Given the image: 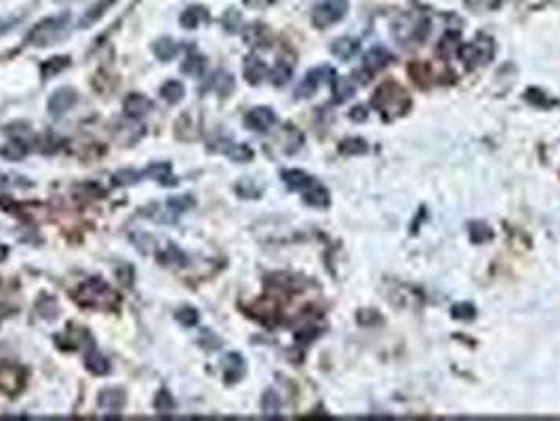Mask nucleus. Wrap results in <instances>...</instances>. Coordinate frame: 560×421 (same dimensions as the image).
Here are the masks:
<instances>
[{
  "mask_svg": "<svg viewBox=\"0 0 560 421\" xmlns=\"http://www.w3.org/2000/svg\"><path fill=\"white\" fill-rule=\"evenodd\" d=\"M116 0H97L95 4H91L86 11H84V15L80 17V28H91L93 23H97L105 13H108V8L114 4Z\"/></svg>",
  "mask_w": 560,
  "mask_h": 421,
  "instance_id": "a211bd4d",
  "label": "nucleus"
},
{
  "mask_svg": "<svg viewBox=\"0 0 560 421\" xmlns=\"http://www.w3.org/2000/svg\"><path fill=\"white\" fill-rule=\"evenodd\" d=\"M25 152H28V148H25L21 142H11V144H6V146L0 150V156H4V158H8V161H19V158L25 156Z\"/></svg>",
  "mask_w": 560,
  "mask_h": 421,
  "instance_id": "c85d7f7f",
  "label": "nucleus"
},
{
  "mask_svg": "<svg viewBox=\"0 0 560 421\" xmlns=\"http://www.w3.org/2000/svg\"><path fill=\"white\" fill-rule=\"evenodd\" d=\"M468 2L474 4V6H486V8H493V6H497L499 0H468Z\"/></svg>",
  "mask_w": 560,
  "mask_h": 421,
  "instance_id": "e433bc0d",
  "label": "nucleus"
},
{
  "mask_svg": "<svg viewBox=\"0 0 560 421\" xmlns=\"http://www.w3.org/2000/svg\"><path fill=\"white\" fill-rule=\"evenodd\" d=\"M192 204H194V198H192V196H185V198L181 196V198H171V200L166 202V209H168L171 213L179 215V213L188 211Z\"/></svg>",
  "mask_w": 560,
  "mask_h": 421,
  "instance_id": "2f4dec72",
  "label": "nucleus"
},
{
  "mask_svg": "<svg viewBox=\"0 0 560 421\" xmlns=\"http://www.w3.org/2000/svg\"><path fill=\"white\" fill-rule=\"evenodd\" d=\"M215 88L219 91V95H230V91L234 88V79L228 72H219L215 74Z\"/></svg>",
  "mask_w": 560,
  "mask_h": 421,
  "instance_id": "473e14b6",
  "label": "nucleus"
},
{
  "mask_svg": "<svg viewBox=\"0 0 560 421\" xmlns=\"http://www.w3.org/2000/svg\"><path fill=\"white\" fill-rule=\"evenodd\" d=\"M333 81H335V72H333L331 68H316V70H310V72L304 76V81L299 83V86H297L295 95H297V99H308V97H312V95L319 91L320 84L333 83Z\"/></svg>",
  "mask_w": 560,
  "mask_h": 421,
  "instance_id": "423d86ee",
  "label": "nucleus"
},
{
  "mask_svg": "<svg viewBox=\"0 0 560 421\" xmlns=\"http://www.w3.org/2000/svg\"><path fill=\"white\" fill-rule=\"evenodd\" d=\"M70 23V13H59L53 17H47L38 21L25 36V42L32 47H47L59 40L66 32V25Z\"/></svg>",
  "mask_w": 560,
  "mask_h": 421,
  "instance_id": "f03ea898",
  "label": "nucleus"
},
{
  "mask_svg": "<svg viewBox=\"0 0 560 421\" xmlns=\"http://www.w3.org/2000/svg\"><path fill=\"white\" fill-rule=\"evenodd\" d=\"M373 105L379 110V114L386 120H392V118H399L402 114H406L411 99L404 93V88L396 83H384L377 88V93L373 95Z\"/></svg>",
  "mask_w": 560,
  "mask_h": 421,
  "instance_id": "f257e3e1",
  "label": "nucleus"
},
{
  "mask_svg": "<svg viewBox=\"0 0 560 421\" xmlns=\"http://www.w3.org/2000/svg\"><path fill=\"white\" fill-rule=\"evenodd\" d=\"M6 255H8L6 245H2V243H0V261H4V259H6Z\"/></svg>",
  "mask_w": 560,
  "mask_h": 421,
  "instance_id": "4c0bfd02",
  "label": "nucleus"
},
{
  "mask_svg": "<svg viewBox=\"0 0 560 421\" xmlns=\"http://www.w3.org/2000/svg\"><path fill=\"white\" fill-rule=\"evenodd\" d=\"M80 301L91 308H110L114 306V293L101 278H88L80 287Z\"/></svg>",
  "mask_w": 560,
  "mask_h": 421,
  "instance_id": "20e7f679",
  "label": "nucleus"
},
{
  "mask_svg": "<svg viewBox=\"0 0 560 421\" xmlns=\"http://www.w3.org/2000/svg\"><path fill=\"white\" fill-rule=\"evenodd\" d=\"M84 367L93 373V375H108L110 373V362L103 354H99V350L91 343L84 352Z\"/></svg>",
  "mask_w": 560,
  "mask_h": 421,
  "instance_id": "2eb2a0df",
  "label": "nucleus"
},
{
  "mask_svg": "<svg viewBox=\"0 0 560 421\" xmlns=\"http://www.w3.org/2000/svg\"><path fill=\"white\" fill-rule=\"evenodd\" d=\"M125 403H127V396L122 388H105L99 392V398H97V405L105 415H118L125 409Z\"/></svg>",
  "mask_w": 560,
  "mask_h": 421,
  "instance_id": "9d476101",
  "label": "nucleus"
},
{
  "mask_svg": "<svg viewBox=\"0 0 560 421\" xmlns=\"http://www.w3.org/2000/svg\"><path fill=\"white\" fill-rule=\"evenodd\" d=\"M457 53H459V57L464 59V64H466L468 68L484 66V64H488V62L493 59V55H495V42H493V38L480 34V36H476V38L472 40V42L459 45Z\"/></svg>",
  "mask_w": 560,
  "mask_h": 421,
  "instance_id": "7ed1b4c3",
  "label": "nucleus"
},
{
  "mask_svg": "<svg viewBox=\"0 0 560 421\" xmlns=\"http://www.w3.org/2000/svg\"><path fill=\"white\" fill-rule=\"evenodd\" d=\"M261 409L268 417H274L280 413V396L274 390H268L261 398Z\"/></svg>",
  "mask_w": 560,
  "mask_h": 421,
  "instance_id": "bb28decb",
  "label": "nucleus"
},
{
  "mask_svg": "<svg viewBox=\"0 0 560 421\" xmlns=\"http://www.w3.org/2000/svg\"><path fill=\"white\" fill-rule=\"evenodd\" d=\"M207 21H209V13H207V8H205V6H196V4L188 6V8L179 15V23H181V28H185V30H196V28L205 25Z\"/></svg>",
  "mask_w": 560,
  "mask_h": 421,
  "instance_id": "4468645a",
  "label": "nucleus"
},
{
  "mask_svg": "<svg viewBox=\"0 0 560 421\" xmlns=\"http://www.w3.org/2000/svg\"><path fill=\"white\" fill-rule=\"evenodd\" d=\"M304 200L310 204V207H319V209H324V207H328V202H331V196H328V190L324 188V185H320L319 181L310 188V190H306L304 192Z\"/></svg>",
  "mask_w": 560,
  "mask_h": 421,
  "instance_id": "6ab92c4d",
  "label": "nucleus"
},
{
  "mask_svg": "<svg viewBox=\"0 0 560 421\" xmlns=\"http://www.w3.org/2000/svg\"><path fill=\"white\" fill-rule=\"evenodd\" d=\"M152 51H154V55L159 57L160 62H171L179 53V47H177V42L173 38H159L152 45Z\"/></svg>",
  "mask_w": 560,
  "mask_h": 421,
  "instance_id": "412c9836",
  "label": "nucleus"
},
{
  "mask_svg": "<svg viewBox=\"0 0 560 421\" xmlns=\"http://www.w3.org/2000/svg\"><path fill=\"white\" fill-rule=\"evenodd\" d=\"M333 99L337 101V103H343V101H348L352 95H354V84H352V81H348V79H337L335 76V81H333Z\"/></svg>",
  "mask_w": 560,
  "mask_h": 421,
  "instance_id": "a878e982",
  "label": "nucleus"
},
{
  "mask_svg": "<svg viewBox=\"0 0 560 421\" xmlns=\"http://www.w3.org/2000/svg\"><path fill=\"white\" fill-rule=\"evenodd\" d=\"M68 66H70V57H66V55H55V57H51L49 62H45V64L40 66L42 79H53V76H57L59 72H64Z\"/></svg>",
  "mask_w": 560,
  "mask_h": 421,
  "instance_id": "4be33fe9",
  "label": "nucleus"
},
{
  "mask_svg": "<svg viewBox=\"0 0 560 421\" xmlns=\"http://www.w3.org/2000/svg\"><path fill=\"white\" fill-rule=\"evenodd\" d=\"M177 321L183 325V327H196L198 325V312L194 308H181L177 312Z\"/></svg>",
  "mask_w": 560,
  "mask_h": 421,
  "instance_id": "72a5a7b5",
  "label": "nucleus"
},
{
  "mask_svg": "<svg viewBox=\"0 0 560 421\" xmlns=\"http://www.w3.org/2000/svg\"><path fill=\"white\" fill-rule=\"evenodd\" d=\"M339 152H341V154H365V152H367V142H365V139H358V137L345 139V142L339 146Z\"/></svg>",
  "mask_w": 560,
  "mask_h": 421,
  "instance_id": "c756f323",
  "label": "nucleus"
},
{
  "mask_svg": "<svg viewBox=\"0 0 560 421\" xmlns=\"http://www.w3.org/2000/svg\"><path fill=\"white\" fill-rule=\"evenodd\" d=\"M205 70H207V59L202 55H198V53H190L183 59V64H181V72L188 74V76H194V79L202 76Z\"/></svg>",
  "mask_w": 560,
  "mask_h": 421,
  "instance_id": "aec40b11",
  "label": "nucleus"
},
{
  "mask_svg": "<svg viewBox=\"0 0 560 421\" xmlns=\"http://www.w3.org/2000/svg\"><path fill=\"white\" fill-rule=\"evenodd\" d=\"M183 95H185V86L179 81H166L160 86V97L166 103H179L183 99Z\"/></svg>",
  "mask_w": 560,
  "mask_h": 421,
  "instance_id": "5701e85b",
  "label": "nucleus"
},
{
  "mask_svg": "<svg viewBox=\"0 0 560 421\" xmlns=\"http://www.w3.org/2000/svg\"><path fill=\"white\" fill-rule=\"evenodd\" d=\"M152 108H154L152 99L146 97L144 93H131V95L125 99V103H122L125 114H127L129 118H133V120L146 118V116L152 112Z\"/></svg>",
  "mask_w": 560,
  "mask_h": 421,
  "instance_id": "9b49d317",
  "label": "nucleus"
},
{
  "mask_svg": "<svg viewBox=\"0 0 560 421\" xmlns=\"http://www.w3.org/2000/svg\"><path fill=\"white\" fill-rule=\"evenodd\" d=\"M348 13V0H319L312 8V23L316 28H331Z\"/></svg>",
  "mask_w": 560,
  "mask_h": 421,
  "instance_id": "39448f33",
  "label": "nucleus"
},
{
  "mask_svg": "<svg viewBox=\"0 0 560 421\" xmlns=\"http://www.w3.org/2000/svg\"><path fill=\"white\" fill-rule=\"evenodd\" d=\"M291 74H293V66L287 64L285 59H278L276 66L270 72V81L276 84V86H282V84H287L291 81Z\"/></svg>",
  "mask_w": 560,
  "mask_h": 421,
  "instance_id": "393cba45",
  "label": "nucleus"
},
{
  "mask_svg": "<svg viewBox=\"0 0 560 421\" xmlns=\"http://www.w3.org/2000/svg\"><path fill=\"white\" fill-rule=\"evenodd\" d=\"M276 114L272 108H265V105H259V108H253L251 112H246L244 116V127L251 129V131H257V133H268L274 125H276Z\"/></svg>",
  "mask_w": 560,
  "mask_h": 421,
  "instance_id": "6e6552de",
  "label": "nucleus"
},
{
  "mask_svg": "<svg viewBox=\"0 0 560 421\" xmlns=\"http://www.w3.org/2000/svg\"><path fill=\"white\" fill-rule=\"evenodd\" d=\"M265 76H268V66L259 57L248 55L244 59V79H246V83L259 84Z\"/></svg>",
  "mask_w": 560,
  "mask_h": 421,
  "instance_id": "dca6fc26",
  "label": "nucleus"
},
{
  "mask_svg": "<svg viewBox=\"0 0 560 421\" xmlns=\"http://www.w3.org/2000/svg\"><path fill=\"white\" fill-rule=\"evenodd\" d=\"M219 152H224L226 156H230L236 163H248L253 158V150L248 146H244V144H232V142H228V146L226 148H219Z\"/></svg>",
  "mask_w": 560,
  "mask_h": 421,
  "instance_id": "b1692460",
  "label": "nucleus"
},
{
  "mask_svg": "<svg viewBox=\"0 0 560 421\" xmlns=\"http://www.w3.org/2000/svg\"><path fill=\"white\" fill-rule=\"evenodd\" d=\"M144 175H148V177H152V179L166 185V177H171V165L168 163H152L144 171Z\"/></svg>",
  "mask_w": 560,
  "mask_h": 421,
  "instance_id": "cd10ccee",
  "label": "nucleus"
},
{
  "mask_svg": "<svg viewBox=\"0 0 560 421\" xmlns=\"http://www.w3.org/2000/svg\"><path fill=\"white\" fill-rule=\"evenodd\" d=\"M142 179V173L139 171H133V168H122L118 173H114V183L116 185H133Z\"/></svg>",
  "mask_w": 560,
  "mask_h": 421,
  "instance_id": "7c9ffc66",
  "label": "nucleus"
},
{
  "mask_svg": "<svg viewBox=\"0 0 560 421\" xmlns=\"http://www.w3.org/2000/svg\"><path fill=\"white\" fill-rule=\"evenodd\" d=\"M244 373H246V362H244V358L240 356L239 352H230V354L224 356V360H222V375H224L226 383H236V381H240L244 377Z\"/></svg>",
  "mask_w": 560,
  "mask_h": 421,
  "instance_id": "f8f14e48",
  "label": "nucleus"
},
{
  "mask_svg": "<svg viewBox=\"0 0 560 421\" xmlns=\"http://www.w3.org/2000/svg\"><path fill=\"white\" fill-rule=\"evenodd\" d=\"M453 316L455 318H462V321H472L476 316V308L472 304H462V306H455L453 308Z\"/></svg>",
  "mask_w": 560,
  "mask_h": 421,
  "instance_id": "f704fd0d",
  "label": "nucleus"
},
{
  "mask_svg": "<svg viewBox=\"0 0 560 421\" xmlns=\"http://www.w3.org/2000/svg\"><path fill=\"white\" fill-rule=\"evenodd\" d=\"M154 407H156V411L159 413H171L173 411V398H171V394L168 392H160L159 396H156V403H154Z\"/></svg>",
  "mask_w": 560,
  "mask_h": 421,
  "instance_id": "c9c22d12",
  "label": "nucleus"
},
{
  "mask_svg": "<svg viewBox=\"0 0 560 421\" xmlns=\"http://www.w3.org/2000/svg\"><path fill=\"white\" fill-rule=\"evenodd\" d=\"M280 175H282V181H285L291 190H297V192H306V190H310V188L316 183V179H314L310 173L302 171V168H287V171H282Z\"/></svg>",
  "mask_w": 560,
  "mask_h": 421,
  "instance_id": "ddd939ff",
  "label": "nucleus"
},
{
  "mask_svg": "<svg viewBox=\"0 0 560 421\" xmlns=\"http://www.w3.org/2000/svg\"><path fill=\"white\" fill-rule=\"evenodd\" d=\"M392 59H394V55L386 49V47H373L367 55H365V59H362V68H360V74H362V83H367L369 79H371V74H375V72H379L382 68H386L388 64H392Z\"/></svg>",
  "mask_w": 560,
  "mask_h": 421,
  "instance_id": "0eeeda50",
  "label": "nucleus"
},
{
  "mask_svg": "<svg viewBox=\"0 0 560 421\" xmlns=\"http://www.w3.org/2000/svg\"><path fill=\"white\" fill-rule=\"evenodd\" d=\"M358 49H360V42L356 38H348V36L345 38H339V40H335L331 45V53L337 59H341V62H350L358 53Z\"/></svg>",
  "mask_w": 560,
  "mask_h": 421,
  "instance_id": "f3484780",
  "label": "nucleus"
},
{
  "mask_svg": "<svg viewBox=\"0 0 560 421\" xmlns=\"http://www.w3.org/2000/svg\"><path fill=\"white\" fill-rule=\"evenodd\" d=\"M79 101V93L70 86H64V88H57L49 101H47V108H49V114L51 116H62L66 112H70Z\"/></svg>",
  "mask_w": 560,
  "mask_h": 421,
  "instance_id": "1a4fd4ad",
  "label": "nucleus"
}]
</instances>
